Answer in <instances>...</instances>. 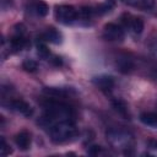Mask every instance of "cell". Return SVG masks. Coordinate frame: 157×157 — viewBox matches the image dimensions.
<instances>
[{"label":"cell","mask_w":157,"mask_h":157,"mask_svg":"<svg viewBox=\"0 0 157 157\" xmlns=\"http://www.w3.org/2000/svg\"><path fill=\"white\" fill-rule=\"evenodd\" d=\"M147 145H148L150 148H157V141L156 140H150L147 142Z\"/></svg>","instance_id":"484cf974"},{"label":"cell","mask_w":157,"mask_h":157,"mask_svg":"<svg viewBox=\"0 0 157 157\" xmlns=\"http://www.w3.org/2000/svg\"><path fill=\"white\" fill-rule=\"evenodd\" d=\"M140 120H141V123H144L145 125H148V126H157V114H156V113L145 112V113L140 114Z\"/></svg>","instance_id":"5bb4252c"},{"label":"cell","mask_w":157,"mask_h":157,"mask_svg":"<svg viewBox=\"0 0 157 157\" xmlns=\"http://www.w3.org/2000/svg\"><path fill=\"white\" fill-rule=\"evenodd\" d=\"M22 67L27 71V72H34L37 69H38V65L34 60L32 59H26L23 63H22Z\"/></svg>","instance_id":"d6986e66"},{"label":"cell","mask_w":157,"mask_h":157,"mask_svg":"<svg viewBox=\"0 0 157 157\" xmlns=\"http://www.w3.org/2000/svg\"><path fill=\"white\" fill-rule=\"evenodd\" d=\"M27 44V39L25 36H21V34H13L10 39V45H11V49L13 52H18L21 49H23Z\"/></svg>","instance_id":"8fae6325"},{"label":"cell","mask_w":157,"mask_h":157,"mask_svg":"<svg viewBox=\"0 0 157 157\" xmlns=\"http://www.w3.org/2000/svg\"><path fill=\"white\" fill-rule=\"evenodd\" d=\"M124 4L135 6L139 9H151L155 5V0H121Z\"/></svg>","instance_id":"7c38bea8"},{"label":"cell","mask_w":157,"mask_h":157,"mask_svg":"<svg viewBox=\"0 0 157 157\" xmlns=\"http://www.w3.org/2000/svg\"><path fill=\"white\" fill-rule=\"evenodd\" d=\"M34 10H36V12H37V15L38 16H47V13H48V11H49V9H48V5L45 4V2H43V1H38L37 4H36V6H34Z\"/></svg>","instance_id":"e0dca14e"},{"label":"cell","mask_w":157,"mask_h":157,"mask_svg":"<svg viewBox=\"0 0 157 157\" xmlns=\"http://www.w3.org/2000/svg\"><path fill=\"white\" fill-rule=\"evenodd\" d=\"M77 135L74 120H61L49 128V136L54 144H63L71 141Z\"/></svg>","instance_id":"7a4b0ae2"},{"label":"cell","mask_w":157,"mask_h":157,"mask_svg":"<svg viewBox=\"0 0 157 157\" xmlns=\"http://www.w3.org/2000/svg\"><path fill=\"white\" fill-rule=\"evenodd\" d=\"M37 54L42 58V59H47L50 55V50L48 49V47L44 43H38L37 44Z\"/></svg>","instance_id":"ac0fdd59"},{"label":"cell","mask_w":157,"mask_h":157,"mask_svg":"<svg viewBox=\"0 0 157 157\" xmlns=\"http://www.w3.org/2000/svg\"><path fill=\"white\" fill-rule=\"evenodd\" d=\"M15 142H16V145L20 150H22V151L28 150L29 146H31V134L26 130L18 132L15 136Z\"/></svg>","instance_id":"ba28073f"},{"label":"cell","mask_w":157,"mask_h":157,"mask_svg":"<svg viewBox=\"0 0 157 157\" xmlns=\"http://www.w3.org/2000/svg\"><path fill=\"white\" fill-rule=\"evenodd\" d=\"M117 65H118L119 71L123 74H129L134 69V63L131 61V59H128V58H120Z\"/></svg>","instance_id":"4fadbf2b"},{"label":"cell","mask_w":157,"mask_h":157,"mask_svg":"<svg viewBox=\"0 0 157 157\" xmlns=\"http://www.w3.org/2000/svg\"><path fill=\"white\" fill-rule=\"evenodd\" d=\"M130 27L132 28V31L135 33L140 34L142 32V29H144V21H142V18H140V17H132V21H131Z\"/></svg>","instance_id":"2e32d148"},{"label":"cell","mask_w":157,"mask_h":157,"mask_svg":"<svg viewBox=\"0 0 157 157\" xmlns=\"http://www.w3.org/2000/svg\"><path fill=\"white\" fill-rule=\"evenodd\" d=\"M11 152H12L11 147L6 144L5 139L1 137V139H0V155H1V156H7V155H10Z\"/></svg>","instance_id":"44dd1931"},{"label":"cell","mask_w":157,"mask_h":157,"mask_svg":"<svg viewBox=\"0 0 157 157\" xmlns=\"http://www.w3.org/2000/svg\"><path fill=\"white\" fill-rule=\"evenodd\" d=\"M112 104H113V108L115 109V112L118 113V114H120L123 118H125V119H130V113H129V108H128V104H126V102L125 101H123V99H114L113 102H112Z\"/></svg>","instance_id":"30bf717a"},{"label":"cell","mask_w":157,"mask_h":157,"mask_svg":"<svg viewBox=\"0 0 157 157\" xmlns=\"http://www.w3.org/2000/svg\"><path fill=\"white\" fill-rule=\"evenodd\" d=\"M44 107V114L40 118L39 123L43 126H52L58 121L61 120H74L75 110L66 103L59 101V99H47L43 103Z\"/></svg>","instance_id":"6da1fadb"},{"label":"cell","mask_w":157,"mask_h":157,"mask_svg":"<svg viewBox=\"0 0 157 157\" xmlns=\"http://www.w3.org/2000/svg\"><path fill=\"white\" fill-rule=\"evenodd\" d=\"M10 108L13 109V110H16V112H20L25 117H29L32 114L31 105L27 102L22 101V99H11L10 101Z\"/></svg>","instance_id":"52a82bcc"},{"label":"cell","mask_w":157,"mask_h":157,"mask_svg":"<svg viewBox=\"0 0 157 157\" xmlns=\"http://www.w3.org/2000/svg\"><path fill=\"white\" fill-rule=\"evenodd\" d=\"M54 64H55V65H61V59L58 58V56H55V58H54Z\"/></svg>","instance_id":"4316f807"},{"label":"cell","mask_w":157,"mask_h":157,"mask_svg":"<svg viewBox=\"0 0 157 157\" xmlns=\"http://www.w3.org/2000/svg\"><path fill=\"white\" fill-rule=\"evenodd\" d=\"M101 151V146H91V148L88 150L90 155H98V152Z\"/></svg>","instance_id":"d4e9b609"},{"label":"cell","mask_w":157,"mask_h":157,"mask_svg":"<svg viewBox=\"0 0 157 157\" xmlns=\"http://www.w3.org/2000/svg\"><path fill=\"white\" fill-rule=\"evenodd\" d=\"M42 38L47 42H50L53 44H59L61 43V34L60 32H58L55 28L50 27V28H47L45 32L42 34Z\"/></svg>","instance_id":"9c48e42d"},{"label":"cell","mask_w":157,"mask_h":157,"mask_svg":"<svg viewBox=\"0 0 157 157\" xmlns=\"http://www.w3.org/2000/svg\"><path fill=\"white\" fill-rule=\"evenodd\" d=\"M112 7H113V2H110V1H109V2H104V4L98 5V6L96 7L94 12H97L98 15H103V13H105V12H109Z\"/></svg>","instance_id":"ffe728a7"},{"label":"cell","mask_w":157,"mask_h":157,"mask_svg":"<svg viewBox=\"0 0 157 157\" xmlns=\"http://www.w3.org/2000/svg\"><path fill=\"white\" fill-rule=\"evenodd\" d=\"M25 32H26V27H25L22 23H18V25L15 26V34L25 36Z\"/></svg>","instance_id":"603a6c76"},{"label":"cell","mask_w":157,"mask_h":157,"mask_svg":"<svg viewBox=\"0 0 157 157\" xmlns=\"http://www.w3.org/2000/svg\"><path fill=\"white\" fill-rule=\"evenodd\" d=\"M92 82L94 86H97L98 88L103 90V91H109L113 88L114 86V78L109 75H99V76H94L92 78Z\"/></svg>","instance_id":"8992f818"},{"label":"cell","mask_w":157,"mask_h":157,"mask_svg":"<svg viewBox=\"0 0 157 157\" xmlns=\"http://www.w3.org/2000/svg\"><path fill=\"white\" fill-rule=\"evenodd\" d=\"M103 37L109 42H120L124 39V31L115 23H107L103 27Z\"/></svg>","instance_id":"5b68a950"},{"label":"cell","mask_w":157,"mask_h":157,"mask_svg":"<svg viewBox=\"0 0 157 157\" xmlns=\"http://www.w3.org/2000/svg\"><path fill=\"white\" fill-rule=\"evenodd\" d=\"M77 11L71 5H60L55 7V18L58 22L69 25L72 23L75 20H77Z\"/></svg>","instance_id":"277c9868"},{"label":"cell","mask_w":157,"mask_h":157,"mask_svg":"<svg viewBox=\"0 0 157 157\" xmlns=\"http://www.w3.org/2000/svg\"><path fill=\"white\" fill-rule=\"evenodd\" d=\"M43 92L45 94L55 97V98H61V97H65L67 94V91L65 88H60V87H45L43 90Z\"/></svg>","instance_id":"9a60e30c"},{"label":"cell","mask_w":157,"mask_h":157,"mask_svg":"<svg viewBox=\"0 0 157 157\" xmlns=\"http://www.w3.org/2000/svg\"><path fill=\"white\" fill-rule=\"evenodd\" d=\"M107 139L113 147L129 148L131 147V144H132V137L129 132L123 130H117V129H112L107 131Z\"/></svg>","instance_id":"3957f363"},{"label":"cell","mask_w":157,"mask_h":157,"mask_svg":"<svg viewBox=\"0 0 157 157\" xmlns=\"http://www.w3.org/2000/svg\"><path fill=\"white\" fill-rule=\"evenodd\" d=\"M93 12H94V10H93L92 7H87V6H85V7H82V9L80 10V15H81L82 18H85V20L91 18V16L93 15Z\"/></svg>","instance_id":"7402d4cb"},{"label":"cell","mask_w":157,"mask_h":157,"mask_svg":"<svg viewBox=\"0 0 157 157\" xmlns=\"http://www.w3.org/2000/svg\"><path fill=\"white\" fill-rule=\"evenodd\" d=\"M121 21H123V23H124L125 26H130V25H131V21H132V17H131L129 13H124V15L121 16Z\"/></svg>","instance_id":"cb8c5ba5"}]
</instances>
